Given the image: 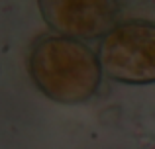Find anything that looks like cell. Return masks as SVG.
Here are the masks:
<instances>
[{
  "mask_svg": "<svg viewBox=\"0 0 155 149\" xmlns=\"http://www.w3.org/2000/svg\"><path fill=\"white\" fill-rule=\"evenodd\" d=\"M35 86L59 104H81L96 94L102 79L98 53L79 39L39 35L28 57Z\"/></svg>",
  "mask_w": 155,
  "mask_h": 149,
  "instance_id": "1",
  "label": "cell"
},
{
  "mask_svg": "<svg viewBox=\"0 0 155 149\" xmlns=\"http://www.w3.org/2000/svg\"><path fill=\"white\" fill-rule=\"evenodd\" d=\"M45 24L71 39H104L118 26L120 4L114 0H39Z\"/></svg>",
  "mask_w": 155,
  "mask_h": 149,
  "instance_id": "3",
  "label": "cell"
},
{
  "mask_svg": "<svg viewBox=\"0 0 155 149\" xmlns=\"http://www.w3.org/2000/svg\"><path fill=\"white\" fill-rule=\"evenodd\" d=\"M102 73L124 84L155 83V22L126 20L100 41Z\"/></svg>",
  "mask_w": 155,
  "mask_h": 149,
  "instance_id": "2",
  "label": "cell"
}]
</instances>
